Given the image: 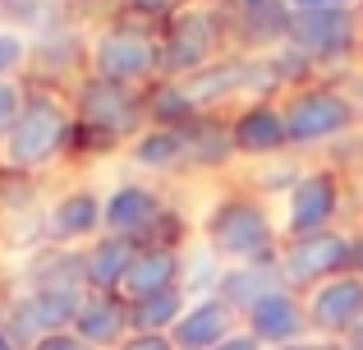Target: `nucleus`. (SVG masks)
Here are the masks:
<instances>
[{"label": "nucleus", "mask_w": 363, "mask_h": 350, "mask_svg": "<svg viewBox=\"0 0 363 350\" xmlns=\"http://www.w3.org/2000/svg\"><path fill=\"white\" fill-rule=\"evenodd\" d=\"M28 60V37L14 28H0V83L14 79V70Z\"/></svg>", "instance_id": "obj_26"}, {"label": "nucleus", "mask_w": 363, "mask_h": 350, "mask_svg": "<svg viewBox=\"0 0 363 350\" xmlns=\"http://www.w3.org/2000/svg\"><path fill=\"white\" fill-rule=\"evenodd\" d=\"M221 46V18L212 9H179L166 28V42H161V70L170 79H189V74L207 70Z\"/></svg>", "instance_id": "obj_8"}, {"label": "nucleus", "mask_w": 363, "mask_h": 350, "mask_svg": "<svg viewBox=\"0 0 363 350\" xmlns=\"http://www.w3.org/2000/svg\"><path fill=\"white\" fill-rule=\"evenodd\" d=\"M285 116V138L290 148H318L336 143L359 125V97H350L336 83H303L290 92V102L281 106Z\"/></svg>", "instance_id": "obj_3"}, {"label": "nucleus", "mask_w": 363, "mask_h": 350, "mask_svg": "<svg viewBox=\"0 0 363 350\" xmlns=\"http://www.w3.org/2000/svg\"><path fill=\"white\" fill-rule=\"evenodd\" d=\"M285 42L294 51H303L313 65L350 60L359 46V18H354V9H290Z\"/></svg>", "instance_id": "obj_7"}, {"label": "nucleus", "mask_w": 363, "mask_h": 350, "mask_svg": "<svg viewBox=\"0 0 363 350\" xmlns=\"http://www.w3.org/2000/svg\"><path fill=\"white\" fill-rule=\"evenodd\" d=\"M359 258V240L345 231H318V235H294V240H281V253H276V268H281V281L290 290L303 286H322L331 277H345L350 263Z\"/></svg>", "instance_id": "obj_4"}, {"label": "nucleus", "mask_w": 363, "mask_h": 350, "mask_svg": "<svg viewBox=\"0 0 363 350\" xmlns=\"http://www.w3.org/2000/svg\"><path fill=\"white\" fill-rule=\"evenodd\" d=\"M221 277H225V263L207 249L203 240L184 253V272H179V286H184L189 300H203V295H216L221 290Z\"/></svg>", "instance_id": "obj_23"}, {"label": "nucleus", "mask_w": 363, "mask_h": 350, "mask_svg": "<svg viewBox=\"0 0 363 350\" xmlns=\"http://www.w3.org/2000/svg\"><path fill=\"white\" fill-rule=\"evenodd\" d=\"M74 332H79L88 346H97V350H116L124 337L133 332L129 300H124V295H106V290H88L79 318H74Z\"/></svg>", "instance_id": "obj_15"}, {"label": "nucleus", "mask_w": 363, "mask_h": 350, "mask_svg": "<svg viewBox=\"0 0 363 350\" xmlns=\"http://www.w3.org/2000/svg\"><path fill=\"white\" fill-rule=\"evenodd\" d=\"M244 332H253L267 350H276V346H290V341H308L313 327H308L303 300L294 295L290 286H281V290H272V295H262L244 314Z\"/></svg>", "instance_id": "obj_13"}, {"label": "nucleus", "mask_w": 363, "mask_h": 350, "mask_svg": "<svg viewBox=\"0 0 363 350\" xmlns=\"http://www.w3.org/2000/svg\"><path fill=\"white\" fill-rule=\"evenodd\" d=\"M184 148H189V166H221L235 153L230 129L221 125H184Z\"/></svg>", "instance_id": "obj_24"}, {"label": "nucleus", "mask_w": 363, "mask_h": 350, "mask_svg": "<svg viewBox=\"0 0 363 350\" xmlns=\"http://www.w3.org/2000/svg\"><path fill=\"white\" fill-rule=\"evenodd\" d=\"M46 231H51L55 244H74V240H92L101 231V194L92 189H69L51 203L46 212Z\"/></svg>", "instance_id": "obj_18"}, {"label": "nucleus", "mask_w": 363, "mask_h": 350, "mask_svg": "<svg viewBox=\"0 0 363 350\" xmlns=\"http://www.w3.org/2000/svg\"><path fill=\"white\" fill-rule=\"evenodd\" d=\"M23 102H28V88L18 79H5L0 83V143L9 138V129L18 125V116H23Z\"/></svg>", "instance_id": "obj_25"}, {"label": "nucleus", "mask_w": 363, "mask_h": 350, "mask_svg": "<svg viewBox=\"0 0 363 350\" xmlns=\"http://www.w3.org/2000/svg\"><path fill=\"white\" fill-rule=\"evenodd\" d=\"M359 5H363V0H359Z\"/></svg>", "instance_id": "obj_38"}, {"label": "nucleus", "mask_w": 363, "mask_h": 350, "mask_svg": "<svg viewBox=\"0 0 363 350\" xmlns=\"http://www.w3.org/2000/svg\"><path fill=\"white\" fill-rule=\"evenodd\" d=\"M157 226H166V203L152 185L124 180L111 194H101V235H152Z\"/></svg>", "instance_id": "obj_12"}, {"label": "nucleus", "mask_w": 363, "mask_h": 350, "mask_svg": "<svg viewBox=\"0 0 363 350\" xmlns=\"http://www.w3.org/2000/svg\"><path fill=\"white\" fill-rule=\"evenodd\" d=\"M240 327H244V318L221 295H203V300H189L184 318L170 327V341H175V350H216Z\"/></svg>", "instance_id": "obj_14"}, {"label": "nucleus", "mask_w": 363, "mask_h": 350, "mask_svg": "<svg viewBox=\"0 0 363 350\" xmlns=\"http://www.w3.org/2000/svg\"><path fill=\"white\" fill-rule=\"evenodd\" d=\"M179 272H184V253H179L175 244H143L138 258H133V268H129V277H124V286H120V295L133 305V300L175 290Z\"/></svg>", "instance_id": "obj_16"}, {"label": "nucleus", "mask_w": 363, "mask_h": 350, "mask_svg": "<svg viewBox=\"0 0 363 350\" xmlns=\"http://www.w3.org/2000/svg\"><path fill=\"white\" fill-rule=\"evenodd\" d=\"M230 138H235V153L244 157H276L290 148L281 106H267V102H253L248 111H240V120L230 125Z\"/></svg>", "instance_id": "obj_19"}, {"label": "nucleus", "mask_w": 363, "mask_h": 350, "mask_svg": "<svg viewBox=\"0 0 363 350\" xmlns=\"http://www.w3.org/2000/svg\"><path fill=\"white\" fill-rule=\"evenodd\" d=\"M143 116H147V97H138L133 88H116V83L88 79L74 97V125L101 138H124L143 134Z\"/></svg>", "instance_id": "obj_6"}, {"label": "nucleus", "mask_w": 363, "mask_h": 350, "mask_svg": "<svg viewBox=\"0 0 363 350\" xmlns=\"http://www.w3.org/2000/svg\"><path fill=\"white\" fill-rule=\"evenodd\" d=\"M290 9H350L354 0H285Z\"/></svg>", "instance_id": "obj_30"}, {"label": "nucleus", "mask_w": 363, "mask_h": 350, "mask_svg": "<svg viewBox=\"0 0 363 350\" xmlns=\"http://www.w3.org/2000/svg\"><path fill=\"white\" fill-rule=\"evenodd\" d=\"M28 350H97V346H88L74 327H65V332H51V337H42V341H33Z\"/></svg>", "instance_id": "obj_27"}, {"label": "nucleus", "mask_w": 363, "mask_h": 350, "mask_svg": "<svg viewBox=\"0 0 363 350\" xmlns=\"http://www.w3.org/2000/svg\"><path fill=\"white\" fill-rule=\"evenodd\" d=\"M308 309V327L318 341H345L350 327L363 318V277H331L322 286H313V295L303 300Z\"/></svg>", "instance_id": "obj_11"}, {"label": "nucleus", "mask_w": 363, "mask_h": 350, "mask_svg": "<svg viewBox=\"0 0 363 350\" xmlns=\"http://www.w3.org/2000/svg\"><path fill=\"white\" fill-rule=\"evenodd\" d=\"M203 244L230 268L276 263V253H281V222L267 212L262 198L225 194L212 203V212L203 222Z\"/></svg>", "instance_id": "obj_1"}, {"label": "nucleus", "mask_w": 363, "mask_h": 350, "mask_svg": "<svg viewBox=\"0 0 363 350\" xmlns=\"http://www.w3.org/2000/svg\"><path fill=\"white\" fill-rule=\"evenodd\" d=\"M336 212H340V180H336V171H303L281 194V231H285V240L331 231Z\"/></svg>", "instance_id": "obj_9"}, {"label": "nucleus", "mask_w": 363, "mask_h": 350, "mask_svg": "<svg viewBox=\"0 0 363 350\" xmlns=\"http://www.w3.org/2000/svg\"><path fill=\"white\" fill-rule=\"evenodd\" d=\"M345 346H350V350H363V318H359V323H354V327H350V337H345Z\"/></svg>", "instance_id": "obj_33"}, {"label": "nucleus", "mask_w": 363, "mask_h": 350, "mask_svg": "<svg viewBox=\"0 0 363 350\" xmlns=\"http://www.w3.org/2000/svg\"><path fill=\"white\" fill-rule=\"evenodd\" d=\"M83 295H88V290H23V295L5 309V323H9V332H14V341L28 350L33 341H42V337L74 327V318H79V309H83Z\"/></svg>", "instance_id": "obj_10"}, {"label": "nucleus", "mask_w": 363, "mask_h": 350, "mask_svg": "<svg viewBox=\"0 0 363 350\" xmlns=\"http://www.w3.org/2000/svg\"><path fill=\"white\" fill-rule=\"evenodd\" d=\"M129 157H133V166H143V171H157V175H166V171H184V166H189L184 125H179V129H170V125H152V129H143V134L133 138Z\"/></svg>", "instance_id": "obj_20"}, {"label": "nucleus", "mask_w": 363, "mask_h": 350, "mask_svg": "<svg viewBox=\"0 0 363 350\" xmlns=\"http://www.w3.org/2000/svg\"><path fill=\"white\" fill-rule=\"evenodd\" d=\"M0 350H23V346L14 341V332H9V323H5V318H0Z\"/></svg>", "instance_id": "obj_32"}, {"label": "nucleus", "mask_w": 363, "mask_h": 350, "mask_svg": "<svg viewBox=\"0 0 363 350\" xmlns=\"http://www.w3.org/2000/svg\"><path fill=\"white\" fill-rule=\"evenodd\" d=\"M322 341H318V337H308V341H290V346H276V350H318Z\"/></svg>", "instance_id": "obj_34"}, {"label": "nucleus", "mask_w": 363, "mask_h": 350, "mask_svg": "<svg viewBox=\"0 0 363 350\" xmlns=\"http://www.w3.org/2000/svg\"><path fill=\"white\" fill-rule=\"evenodd\" d=\"M5 5H23V0H5Z\"/></svg>", "instance_id": "obj_37"}, {"label": "nucleus", "mask_w": 363, "mask_h": 350, "mask_svg": "<svg viewBox=\"0 0 363 350\" xmlns=\"http://www.w3.org/2000/svg\"><path fill=\"white\" fill-rule=\"evenodd\" d=\"M92 79L116 83V88H133V83L152 79L161 70V42L143 28H106L92 42Z\"/></svg>", "instance_id": "obj_5"}, {"label": "nucleus", "mask_w": 363, "mask_h": 350, "mask_svg": "<svg viewBox=\"0 0 363 350\" xmlns=\"http://www.w3.org/2000/svg\"><path fill=\"white\" fill-rule=\"evenodd\" d=\"M216 350H267V346L257 341L253 332H244V327H240V332H235V337H225V341L216 346Z\"/></svg>", "instance_id": "obj_29"}, {"label": "nucleus", "mask_w": 363, "mask_h": 350, "mask_svg": "<svg viewBox=\"0 0 363 350\" xmlns=\"http://www.w3.org/2000/svg\"><path fill=\"white\" fill-rule=\"evenodd\" d=\"M354 92H359V102H363V74H359V88H354Z\"/></svg>", "instance_id": "obj_36"}, {"label": "nucleus", "mask_w": 363, "mask_h": 350, "mask_svg": "<svg viewBox=\"0 0 363 350\" xmlns=\"http://www.w3.org/2000/svg\"><path fill=\"white\" fill-rule=\"evenodd\" d=\"M116 350H175V341L161 337V332H129Z\"/></svg>", "instance_id": "obj_28"}, {"label": "nucleus", "mask_w": 363, "mask_h": 350, "mask_svg": "<svg viewBox=\"0 0 363 350\" xmlns=\"http://www.w3.org/2000/svg\"><path fill=\"white\" fill-rule=\"evenodd\" d=\"M318 350H350V346H345V341H322Z\"/></svg>", "instance_id": "obj_35"}, {"label": "nucleus", "mask_w": 363, "mask_h": 350, "mask_svg": "<svg viewBox=\"0 0 363 350\" xmlns=\"http://www.w3.org/2000/svg\"><path fill=\"white\" fill-rule=\"evenodd\" d=\"M143 240H129V235H101L83 249V277H88V290H106V295H120L124 277H129L133 258H138Z\"/></svg>", "instance_id": "obj_17"}, {"label": "nucleus", "mask_w": 363, "mask_h": 350, "mask_svg": "<svg viewBox=\"0 0 363 350\" xmlns=\"http://www.w3.org/2000/svg\"><path fill=\"white\" fill-rule=\"evenodd\" d=\"M184 309H189V295H184V286H175V290H161V295L133 300V305H129V323H133V332L170 337V327L184 318Z\"/></svg>", "instance_id": "obj_22"}, {"label": "nucleus", "mask_w": 363, "mask_h": 350, "mask_svg": "<svg viewBox=\"0 0 363 350\" xmlns=\"http://www.w3.org/2000/svg\"><path fill=\"white\" fill-rule=\"evenodd\" d=\"M133 9H143V14H161V9H170L175 0H129Z\"/></svg>", "instance_id": "obj_31"}, {"label": "nucleus", "mask_w": 363, "mask_h": 350, "mask_svg": "<svg viewBox=\"0 0 363 350\" xmlns=\"http://www.w3.org/2000/svg\"><path fill=\"white\" fill-rule=\"evenodd\" d=\"M74 138V106L55 92H28L23 116L0 143V171L9 175H37L69 148Z\"/></svg>", "instance_id": "obj_2"}, {"label": "nucleus", "mask_w": 363, "mask_h": 350, "mask_svg": "<svg viewBox=\"0 0 363 350\" xmlns=\"http://www.w3.org/2000/svg\"><path fill=\"white\" fill-rule=\"evenodd\" d=\"M281 286H285V281H281V268H276V263H248V268H225L221 290H216V295H221L225 305L244 318L257 300L272 295V290H281Z\"/></svg>", "instance_id": "obj_21"}]
</instances>
